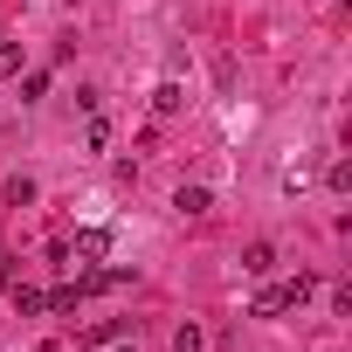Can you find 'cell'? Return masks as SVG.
I'll use <instances>...</instances> for the list:
<instances>
[{
  "label": "cell",
  "mask_w": 352,
  "mask_h": 352,
  "mask_svg": "<svg viewBox=\"0 0 352 352\" xmlns=\"http://www.w3.org/2000/svg\"><path fill=\"white\" fill-rule=\"evenodd\" d=\"M311 290H318V276H304V270H297L290 283H270V290H256V304H249V318H276V311H297V304H304Z\"/></svg>",
  "instance_id": "obj_1"
},
{
  "label": "cell",
  "mask_w": 352,
  "mask_h": 352,
  "mask_svg": "<svg viewBox=\"0 0 352 352\" xmlns=\"http://www.w3.org/2000/svg\"><path fill=\"white\" fill-rule=\"evenodd\" d=\"M173 208H180V214H187V221H201V214H208V208H214V194H208V187H201V180H187V187H180V194H173Z\"/></svg>",
  "instance_id": "obj_2"
},
{
  "label": "cell",
  "mask_w": 352,
  "mask_h": 352,
  "mask_svg": "<svg viewBox=\"0 0 352 352\" xmlns=\"http://www.w3.org/2000/svg\"><path fill=\"white\" fill-rule=\"evenodd\" d=\"M8 297H14L21 318H42V311H49V290H35V283H8Z\"/></svg>",
  "instance_id": "obj_3"
},
{
  "label": "cell",
  "mask_w": 352,
  "mask_h": 352,
  "mask_svg": "<svg viewBox=\"0 0 352 352\" xmlns=\"http://www.w3.org/2000/svg\"><path fill=\"white\" fill-rule=\"evenodd\" d=\"M242 270H249V276H270V270H276V249H270V242H249V249H242Z\"/></svg>",
  "instance_id": "obj_4"
},
{
  "label": "cell",
  "mask_w": 352,
  "mask_h": 352,
  "mask_svg": "<svg viewBox=\"0 0 352 352\" xmlns=\"http://www.w3.org/2000/svg\"><path fill=\"white\" fill-rule=\"evenodd\" d=\"M118 338H131V318H104L97 331H83V345H118Z\"/></svg>",
  "instance_id": "obj_5"
},
{
  "label": "cell",
  "mask_w": 352,
  "mask_h": 352,
  "mask_svg": "<svg viewBox=\"0 0 352 352\" xmlns=\"http://www.w3.org/2000/svg\"><path fill=\"white\" fill-rule=\"evenodd\" d=\"M35 194H42V187L28 180V173H14V180H8V208H35Z\"/></svg>",
  "instance_id": "obj_6"
},
{
  "label": "cell",
  "mask_w": 352,
  "mask_h": 352,
  "mask_svg": "<svg viewBox=\"0 0 352 352\" xmlns=\"http://www.w3.org/2000/svg\"><path fill=\"white\" fill-rule=\"evenodd\" d=\"M49 97V69H21V104H42Z\"/></svg>",
  "instance_id": "obj_7"
},
{
  "label": "cell",
  "mask_w": 352,
  "mask_h": 352,
  "mask_svg": "<svg viewBox=\"0 0 352 352\" xmlns=\"http://www.w3.org/2000/svg\"><path fill=\"white\" fill-rule=\"evenodd\" d=\"M180 104H187V97H180V83H159V90H152V111H159V118H173Z\"/></svg>",
  "instance_id": "obj_8"
},
{
  "label": "cell",
  "mask_w": 352,
  "mask_h": 352,
  "mask_svg": "<svg viewBox=\"0 0 352 352\" xmlns=\"http://www.w3.org/2000/svg\"><path fill=\"white\" fill-rule=\"evenodd\" d=\"M76 304H83V297H76V283H56V290H49V311H56V318H69Z\"/></svg>",
  "instance_id": "obj_9"
},
{
  "label": "cell",
  "mask_w": 352,
  "mask_h": 352,
  "mask_svg": "<svg viewBox=\"0 0 352 352\" xmlns=\"http://www.w3.org/2000/svg\"><path fill=\"white\" fill-rule=\"evenodd\" d=\"M28 69V56H21V42H0V76H21Z\"/></svg>",
  "instance_id": "obj_10"
},
{
  "label": "cell",
  "mask_w": 352,
  "mask_h": 352,
  "mask_svg": "<svg viewBox=\"0 0 352 352\" xmlns=\"http://www.w3.org/2000/svg\"><path fill=\"white\" fill-rule=\"evenodd\" d=\"M208 338H201V324H180V331H173V352H201Z\"/></svg>",
  "instance_id": "obj_11"
},
{
  "label": "cell",
  "mask_w": 352,
  "mask_h": 352,
  "mask_svg": "<svg viewBox=\"0 0 352 352\" xmlns=\"http://www.w3.org/2000/svg\"><path fill=\"white\" fill-rule=\"evenodd\" d=\"M83 138H90V152H104V145H111V124H104V118L90 111V131H83Z\"/></svg>",
  "instance_id": "obj_12"
},
{
  "label": "cell",
  "mask_w": 352,
  "mask_h": 352,
  "mask_svg": "<svg viewBox=\"0 0 352 352\" xmlns=\"http://www.w3.org/2000/svg\"><path fill=\"white\" fill-rule=\"evenodd\" d=\"M8 283H14V263H8V256H0V290H8Z\"/></svg>",
  "instance_id": "obj_13"
}]
</instances>
